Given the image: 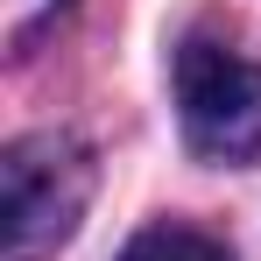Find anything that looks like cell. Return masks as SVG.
Wrapping results in <instances>:
<instances>
[{
    "instance_id": "6da1fadb",
    "label": "cell",
    "mask_w": 261,
    "mask_h": 261,
    "mask_svg": "<svg viewBox=\"0 0 261 261\" xmlns=\"http://www.w3.org/2000/svg\"><path fill=\"white\" fill-rule=\"evenodd\" d=\"M92 205V148L78 134H21L0 155V261L57 254Z\"/></svg>"
},
{
    "instance_id": "7a4b0ae2",
    "label": "cell",
    "mask_w": 261,
    "mask_h": 261,
    "mask_svg": "<svg viewBox=\"0 0 261 261\" xmlns=\"http://www.w3.org/2000/svg\"><path fill=\"white\" fill-rule=\"evenodd\" d=\"M176 113H184V141L205 163H233V170L261 163V64H247L240 49L205 36L176 49Z\"/></svg>"
},
{
    "instance_id": "3957f363",
    "label": "cell",
    "mask_w": 261,
    "mask_h": 261,
    "mask_svg": "<svg viewBox=\"0 0 261 261\" xmlns=\"http://www.w3.org/2000/svg\"><path fill=\"white\" fill-rule=\"evenodd\" d=\"M120 261H233V254H226V240H212V233L163 219V226H141L127 247H120Z\"/></svg>"
}]
</instances>
